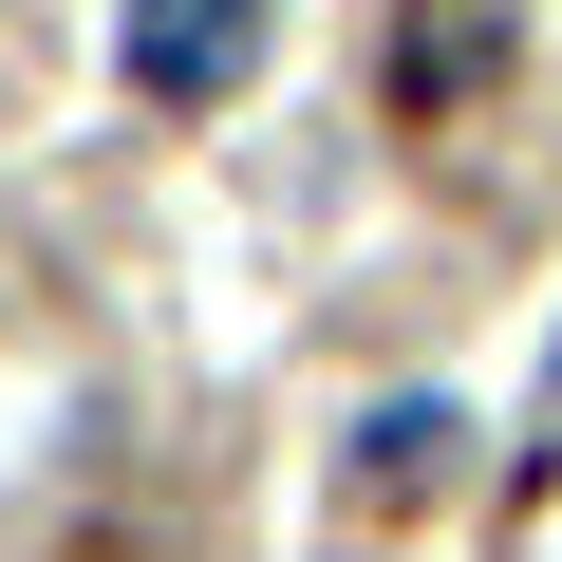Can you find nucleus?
Here are the masks:
<instances>
[{"instance_id":"7ed1b4c3","label":"nucleus","mask_w":562,"mask_h":562,"mask_svg":"<svg viewBox=\"0 0 562 562\" xmlns=\"http://www.w3.org/2000/svg\"><path fill=\"white\" fill-rule=\"evenodd\" d=\"M450 487H469V413L394 394V413L357 431V506H450Z\"/></svg>"},{"instance_id":"f03ea898","label":"nucleus","mask_w":562,"mask_h":562,"mask_svg":"<svg viewBox=\"0 0 562 562\" xmlns=\"http://www.w3.org/2000/svg\"><path fill=\"white\" fill-rule=\"evenodd\" d=\"M487 76H506V0H413V20H394V113L450 132Z\"/></svg>"},{"instance_id":"f257e3e1","label":"nucleus","mask_w":562,"mask_h":562,"mask_svg":"<svg viewBox=\"0 0 562 562\" xmlns=\"http://www.w3.org/2000/svg\"><path fill=\"white\" fill-rule=\"evenodd\" d=\"M262 76V0H132V94L150 113H206Z\"/></svg>"}]
</instances>
